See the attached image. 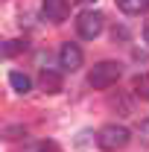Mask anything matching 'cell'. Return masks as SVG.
Segmentation results:
<instances>
[{
  "label": "cell",
  "mask_w": 149,
  "mask_h": 152,
  "mask_svg": "<svg viewBox=\"0 0 149 152\" xmlns=\"http://www.w3.org/2000/svg\"><path fill=\"white\" fill-rule=\"evenodd\" d=\"M120 73H123V67L117 61H96L91 67V73H88V85L93 91H105L120 79Z\"/></svg>",
  "instance_id": "obj_1"
},
{
  "label": "cell",
  "mask_w": 149,
  "mask_h": 152,
  "mask_svg": "<svg viewBox=\"0 0 149 152\" xmlns=\"http://www.w3.org/2000/svg\"><path fill=\"white\" fill-rule=\"evenodd\" d=\"M129 129L126 126H120V123H108V126H102L99 129V134H96V146L102 152H117L123 149L126 143H129Z\"/></svg>",
  "instance_id": "obj_2"
},
{
  "label": "cell",
  "mask_w": 149,
  "mask_h": 152,
  "mask_svg": "<svg viewBox=\"0 0 149 152\" xmlns=\"http://www.w3.org/2000/svg\"><path fill=\"white\" fill-rule=\"evenodd\" d=\"M102 26H105V18H102V12H96V9H85V12H79V18H76V32L85 38V41L99 38L102 35Z\"/></svg>",
  "instance_id": "obj_3"
},
{
  "label": "cell",
  "mask_w": 149,
  "mask_h": 152,
  "mask_svg": "<svg viewBox=\"0 0 149 152\" xmlns=\"http://www.w3.org/2000/svg\"><path fill=\"white\" fill-rule=\"evenodd\" d=\"M41 15H44V20H50V23H61V20H67V15H70V3L67 0H44L41 3Z\"/></svg>",
  "instance_id": "obj_4"
},
{
  "label": "cell",
  "mask_w": 149,
  "mask_h": 152,
  "mask_svg": "<svg viewBox=\"0 0 149 152\" xmlns=\"http://www.w3.org/2000/svg\"><path fill=\"white\" fill-rule=\"evenodd\" d=\"M82 47L73 44V41H64L61 44V50H58V61H61V67L64 70H79L82 67Z\"/></svg>",
  "instance_id": "obj_5"
},
{
  "label": "cell",
  "mask_w": 149,
  "mask_h": 152,
  "mask_svg": "<svg viewBox=\"0 0 149 152\" xmlns=\"http://www.w3.org/2000/svg\"><path fill=\"white\" fill-rule=\"evenodd\" d=\"M9 85H12L15 94H29V91H32V79L26 73H20V70H12V73H9Z\"/></svg>",
  "instance_id": "obj_6"
},
{
  "label": "cell",
  "mask_w": 149,
  "mask_h": 152,
  "mask_svg": "<svg viewBox=\"0 0 149 152\" xmlns=\"http://www.w3.org/2000/svg\"><path fill=\"white\" fill-rule=\"evenodd\" d=\"M26 50V38H12V41H3L0 44V58H15L18 53Z\"/></svg>",
  "instance_id": "obj_7"
},
{
  "label": "cell",
  "mask_w": 149,
  "mask_h": 152,
  "mask_svg": "<svg viewBox=\"0 0 149 152\" xmlns=\"http://www.w3.org/2000/svg\"><path fill=\"white\" fill-rule=\"evenodd\" d=\"M41 88L47 91V94H58L61 91V76L56 73V70H41Z\"/></svg>",
  "instance_id": "obj_8"
},
{
  "label": "cell",
  "mask_w": 149,
  "mask_h": 152,
  "mask_svg": "<svg viewBox=\"0 0 149 152\" xmlns=\"http://www.w3.org/2000/svg\"><path fill=\"white\" fill-rule=\"evenodd\" d=\"M117 6L126 15H146L149 12V0H117Z\"/></svg>",
  "instance_id": "obj_9"
},
{
  "label": "cell",
  "mask_w": 149,
  "mask_h": 152,
  "mask_svg": "<svg viewBox=\"0 0 149 152\" xmlns=\"http://www.w3.org/2000/svg\"><path fill=\"white\" fill-rule=\"evenodd\" d=\"M23 152H58V143L56 140H35V143L23 146Z\"/></svg>",
  "instance_id": "obj_10"
},
{
  "label": "cell",
  "mask_w": 149,
  "mask_h": 152,
  "mask_svg": "<svg viewBox=\"0 0 149 152\" xmlns=\"http://www.w3.org/2000/svg\"><path fill=\"white\" fill-rule=\"evenodd\" d=\"M134 91H137L140 99H149V73H140L134 79Z\"/></svg>",
  "instance_id": "obj_11"
},
{
  "label": "cell",
  "mask_w": 149,
  "mask_h": 152,
  "mask_svg": "<svg viewBox=\"0 0 149 152\" xmlns=\"http://www.w3.org/2000/svg\"><path fill=\"white\" fill-rule=\"evenodd\" d=\"M137 137H140V143H149V117H146V120H140V129H137Z\"/></svg>",
  "instance_id": "obj_12"
},
{
  "label": "cell",
  "mask_w": 149,
  "mask_h": 152,
  "mask_svg": "<svg viewBox=\"0 0 149 152\" xmlns=\"http://www.w3.org/2000/svg\"><path fill=\"white\" fill-rule=\"evenodd\" d=\"M3 134H6V137H23V134H26V129H23V126H9Z\"/></svg>",
  "instance_id": "obj_13"
},
{
  "label": "cell",
  "mask_w": 149,
  "mask_h": 152,
  "mask_svg": "<svg viewBox=\"0 0 149 152\" xmlns=\"http://www.w3.org/2000/svg\"><path fill=\"white\" fill-rule=\"evenodd\" d=\"M143 41L149 44V23H146V29H143Z\"/></svg>",
  "instance_id": "obj_14"
},
{
  "label": "cell",
  "mask_w": 149,
  "mask_h": 152,
  "mask_svg": "<svg viewBox=\"0 0 149 152\" xmlns=\"http://www.w3.org/2000/svg\"><path fill=\"white\" fill-rule=\"evenodd\" d=\"M76 3H96V0H76Z\"/></svg>",
  "instance_id": "obj_15"
}]
</instances>
